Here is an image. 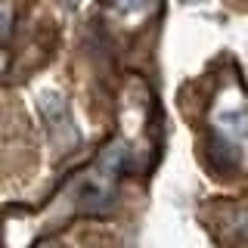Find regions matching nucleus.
<instances>
[{"label":"nucleus","instance_id":"f257e3e1","mask_svg":"<svg viewBox=\"0 0 248 248\" xmlns=\"http://www.w3.org/2000/svg\"><path fill=\"white\" fill-rule=\"evenodd\" d=\"M236 232H239V239H242V245L248 248V214L239 220V227H236Z\"/></svg>","mask_w":248,"mask_h":248}]
</instances>
